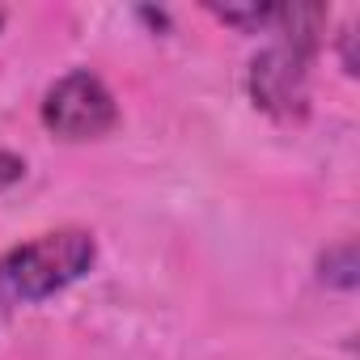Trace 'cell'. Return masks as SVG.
Segmentation results:
<instances>
[{"label":"cell","mask_w":360,"mask_h":360,"mask_svg":"<svg viewBox=\"0 0 360 360\" xmlns=\"http://www.w3.org/2000/svg\"><path fill=\"white\" fill-rule=\"evenodd\" d=\"M0 26H5V9H0Z\"/></svg>","instance_id":"obj_7"},{"label":"cell","mask_w":360,"mask_h":360,"mask_svg":"<svg viewBox=\"0 0 360 360\" xmlns=\"http://www.w3.org/2000/svg\"><path fill=\"white\" fill-rule=\"evenodd\" d=\"M39 119L56 140L85 144V140H102L119 127V102L98 72L68 68L64 77H56L47 85V94L39 102Z\"/></svg>","instance_id":"obj_3"},{"label":"cell","mask_w":360,"mask_h":360,"mask_svg":"<svg viewBox=\"0 0 360 360\" xmlns=\"http://www.w3.org/2000/svg\"><path fill=\"white\" fill-rule=\"evenodd\" d=\"M22 178H26V157L13 153V148H0V191L18 187Z\"/></svg>","instance_id":"obj_6"},{"label":"cell","mask_w":360,"mask_h":360,"mask_svg":"<svg viewBox=\"0 0 360 360\" xmlns=\"http://www.w3.org/2000/svg\"><path fill=\"white\" fill-rule=\"evenodd\" d=\"M98 263V238L81 225L34 233L0 255V326L18 309L60 297L77 280H85Z\"/></svg>","instance_id":"obj_2"},{"label":"cell","mask_w":360,"mask_h":360,"mask_svg":"<svg viewBox=\"0 0 360 360\" xmlns=\"http://www.w3.org/2000/svg\"><path fill=\"white\" fill-rule=\"evenodd\" d=\"M318 280L326 288L352 292L360 284V259H356V242H335L318 255Z\"/></svg>","instance_id":"obj_4"},{"label":"cell","mask_w":360,"mask_h":360,"mask_svg":"<svg viewBox=\"0 0 360 360\" xmlns=\"http://www.w3.org/2000/svg\"><path fill=\"white\" fill-rule=\"evenodd\" d=\"M326 22H330V13L322 5H280L276 9L267 43L246 68L250 102L267 119H276L284 127L305 123V115H309V72H314L318 47H322Z\"/></svg>","instance_id":"obj_1"},{"label":"cell","mask_w":360,"mask_h":360,"mask_svg":"<svg viewBox=\"0 0 360 360\" xmlns=\"http://www.w3.org/2000/svg\"><path fill=\"white\" fill-rule=\"evenodd\" d=\"M276 9L280 5H259V0H250V5H208L212 18H221L225 26H233L242 34H267L276 22Z\"/></svg>","instance_id":"obj_5"}]
</instances>
